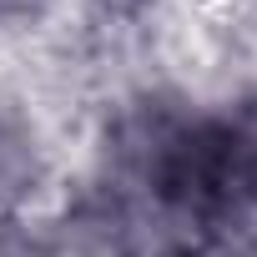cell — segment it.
<instances>
[{
  "label": "cell",
  "mask_w": 257,
  "mask_h": 257,
  "mask_svg": "<svg viewBox=\"0 0 257 257\" xmlns=\"http://www.w3.org/2000/svg\"><path fill=\"white\" fill-rule=\"evenodd\" d=\"M232 142H237V167H242V192H257V116L242 126H232Z\"/></svg>",
  "instance_id": "cell-1"
}]
</instances>
